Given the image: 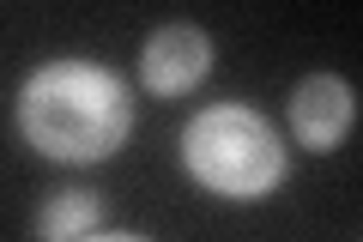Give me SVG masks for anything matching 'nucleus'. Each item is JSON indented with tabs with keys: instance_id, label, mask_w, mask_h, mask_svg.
Wrapping results in <instances>:
<instances>
[{
	"instance_id": "7ed1b4c3",
	"label": "nucleus",
	"mask_w": 363,
	"mask_h": 242,
	"mask_svg": "<svg viewBox=\"0 0 363 242\" xmlns=\"http://www.w3.org/2000/svg\"><path fill=\"white\" fill-rule=\"evenodd\" d=\"M140 67H145V85H152L157 97H176V91H188V85L206 79L212 43H206V31H194V25H164L145 43Z\"/></svg>"
},
{
	"instance_id": "39448f33",
	"label": "nucleus",
	"mask_w": 363,
	"mask_h": 242,
	"mask_svg": "<svg viewBox=\"0 0 363 242\" xmlns=\"http://www.w3.org/2000/svg\"><path fill=\"white\" fill-rule=\"evenodd\" d=\"M97 224H104V200H97V194H61V200H49L43 218H37L43 236H85V230H97Z\"/></svg>"
},
{
	"instance_id": "f257e3e1",
	"label": "nucleus",
	"mask_w": 363,
	"mask_h": 242,
	"mask_svg": "<svg viewBox=\"0 0 363 242\" xmlns=\"http://www.w3.org/2000/svg\"><path fill=\"white\" fill-rule=\"evenodd\" d=\"M18 128L55 164H97L133 128V103L116 73L91 61H49L18 97Z\"/></svg>"
},
{
	"instance_id": "f03ea898",
	"label": "nucleus",
	"mask_w": 363,
	"mask_h": 242,
	"mask_svg": "<svg viewBox=\"0 0 363 242\" xmlns=\"http://www.w3.org/2000/svg\"><path fill=\"white\" fill-rule=\"evenodd\" d=\"M182 164L194 170L212 194H224V200H260V194H272V182L285 176V145H279V133L255 109L218 103V109H200L188 121Z\"/></svg>"
},
{
	"instance_id": "20e7f679",
	"label": "nucleus",
	"mask_w": 363,
	"mask_h": 242,
	"mask_svg": "<svg viewBox=\"0 0 363 242\" xmlns=\"http://www.w3.org/2000/svg\"><path fill=\"white\" fill-rule=\"evenodd\" d=\"M351 115H357V103H351V85L333 73H315L297 85V103H291V121H297V140L315 145V152H333L339 140H345Z\"/></svg>"
}]
</instances>
